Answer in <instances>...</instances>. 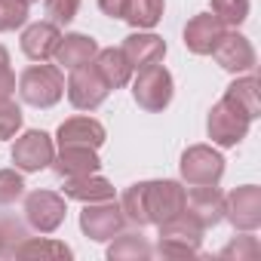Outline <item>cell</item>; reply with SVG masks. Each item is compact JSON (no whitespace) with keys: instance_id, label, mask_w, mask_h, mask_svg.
I'll use <instances>...</instances> for the list:
<instances>
[{"instance_id":"4","label":"cell","mask_w":261,"mask_h":261,"mask_svg":"<svg viewBox=\"0 0 261 261\" xmlns=\"http://www.w3.org/2000/svg\"><path fill=\"white\" fill-rule=\"evenodd\" d=\"M133 95H136L139 108H145L151 114L169 108V101H172V74L163 65L142 68L139 77L133 80Z\"/></svg>"},{"instance_id":"10","label":"cell","mask_w":261,"mask_h":261,"mask_svg":"<svg viewBox=\"0 0 261 261\" xmlns=\"http://www.w3.org/2000/svg\"><path fill=\"white\" fill-rule=\"evenodd\" d=\"M65 197L53 194V191H34L25 200V215L28 224L40 233H53L62 221H65Z\"/></svg>"},{"instance_id":"14","label":"cell","mask_w":261,"mask_h":261,"mask_svg":"<svg viewBox=\"0 0 261 261\" xmlns=\"http://www.w3.org/2000/svg\"><path fill=\"white\" fill-rule=\"evenodd\" d=\"M212 56H215V62H218L224 71H230V74H240V71H252V68H255V49H252V43H249L243 34H237V31H224V37L218 40V46L212 49Z\"/></svg>"},{"instance_id":"22","label":"cell","mask_w":261,"mask_h":261,"mask_svg":"<svg viewBox=\"0 0 261 261\" xmlns=\"http://www.w3.org/2000/svg\"><path fill=\"white\" fill-rule=\"evenodd\" d=\"M224 98L230 105H237L249 120H255L261 114V101H258V80L255 77H243V80H233L224 92Z\"/></svg>"},{"instance_id":"17","label":"cell","mask_w":261,"mask_h":261,"mask_svg":"<svg viewBox=\"0 0 261 261\" xmlns=\"http://www.w3.org/2000/svg\"><path fill=\"white\" fill-rule=\"evenodd\" d=\"M49 166H53L56 175H62V178H77V175H92V172H98L101 160H98L95 148H77V145H74V148H62V154L53 157Z\"/></svg>"},{"instance_id":"9","label":"cell","mask_w":261,"mask_h":261,"mask_svg":"<svg viewBox=\"0 0 261 261\" xmlns=\"http://www.w3.org/2000/svg\"><path fill=\"white\" fill-rule=\"evenodd\" d=\"M224 218L237 230H255L261 224V188L243 185L224 197Z\"/></svg>"},{"instance_id":"27","label":"cell","mask_w":261,"mask_h":261,"mask_svg":"<svg viewBox=\"0 0 261 261\" xmlns=\"http://www.w3.org/2000/svg\"><path fill=\"white\" fill-rule=\"evenodd\" d=\"M28 22L25 0H0V31H16Z\"/></svg>"},{"instance_id":"32","label":"cell","mask_w":261,"mask_h":261,"mask_svg":"<svg viewBox=\"0 0 261 261\" xmlns=\"http://www.w3.org/2000/svg\"><path fill=\"white\" fill-rule=\"evenodd\" d=\"M25 233H22V227L19 224H10V221H0V255H10L16 246H19V240H22Z\"/></svg>"},{"instance_id":"30","label":"cell","mask_w":261,"mask_h":261,"mask_svg":"<svg viewBox=\"0 0 261 261\" xmlns=\"http://www.w3.org/2000/svg\"><path fill=\"white\" fill-rule=\"evenodd\" d=\"M22 129V111L13 101H0V139H13Z\"/></svg>"},{"instance_id":"5","label":"cell","mask_w":261,"mask_h":261,"mask_svg":"<svg viewBox=\"0 0 261 261\" xmlns=\"http://www.w3.org/2000/svg\"><path fill=\"white\" fill-rule=\"evenodd\" d=\"M249 123H252V120H249L237 105H230L227 98H221V101L209 111L206 129H209V139H212L215 145H221V148H233V145H240V142L246 139Z\"/></svg>"},{"instance_id":"18","label":"cell","mask_w":261,"mask_h":261,"mask_svg":"<svg viewBox=\"0 0 261 261\" xmlns=\"http://www.w3.org/2000/svg\"><path fill=\"white\" fill-rule=\"evenodd\" d=\"M59 40H62L59 25H53V22H37V25L25 28V34H22V49H25L28 59L46 62V59H53Z\"/></svg>"},{"instance_id":"20","label":"cell","mask_w":261,"mask_h":261,"mask_svg":"<svg viewBox=\"0 0 261 261\" xmlns=\"http://www.w3.org/2000/svg\"><path fill=\"white\" fill-rule=\"evenodd\" d=\"M65 197L80 200V203H101V200H114V188L108 178L92 172V175L65 178Z\"/></svg>"},{"instance_id":"23","label":"cell","mask_w":261,"mask_h":261,"mask_svg":"<svg viewBox=\"0 0 261 261\" xmlns=\"http://www.w3.org/2000/svg\"><path fill=\"white\" fill-rule=\"evenodd\" d=\"M151 246H148V240L142 237V233H117V240L108 246V258L111 261H126V258H133V261H139V258H151Z\"/></svg>"},{"instance_id":"25","label":"cell","mask_w":261,"mask_h":261,"mask_svg":"<svg viewBox=\"0 0 261 261\" xmlns=\"http://www.w3.org/2000/svg\"><path fill=\"white\" fill-rule=\"evenodd\" d=\"M16 258H49V261H59V258H71V249L65 243H56V240H22L16 249H13Z\"/></svg>"},{"instance_id":"28","label":"cell","mask_w":261,"mask_h":261,"mask_svg":"<svg viewBox=\"0 0 261 261\" xmlns=\"http://www.w3.org/2000/svg\"><path fill=\"white\" fill-rule=\"evenodd\" d=\"M258 255H261V246L255 237H237L218 252V258H237V261H255Z\"/></svg>"},{"instance_id":"2","label":"cell","mask_w":261,"mask_h":261,"mask_svg":"<svg viewBox=\"0 0 261 261\" xmlns=\"http://www.w3.org/2000/svg\"><path fill=\"white\" fill-rule=\"evenodd\" d=\"M19 92L28 105L34 108H53L62 95H65V77L56 65H31L22 80H19Z\"/></svg>"},{"instance_id":"21","label":"cell","mask_w":261,"mask_h":261,"mask_svg":"<svg viewBox=\"0 0 261 261\" xmlns=\"http://www.w3.org/2000/svg\"><path fill=\"white\" fill-rule=\"evenodd\" d=\"M92 65L101 74V80L108 83V89H120V86L129 83V77H133V65L126 62V56L120 49H98Z\"/></svg>"},{"instance_id":"15","label":"cell","mask_w":261,"mask_h":261,"mask_svg":"<svg viewBox=\"0 0 261 261\" xmlns=\"http://www.w3.org/2000/svg\"><path fill=\"white\" fill-rule=\"evenodd\" d=\"M59 145L62 148H101L105 145V126L92 117H71L59 126Z\"/></svg>"},{"instance_id":"36","label":"cell","mask_w":261,"mask_h":261,"mask_svg":"<svg viewBox=\"0 0 261 261\" xmlns=\"http://www.w3.org/2000/svg\"><path fill=\"white\" fill-rule=\"evenodd\" d=\"M25 4H37V0H25Z\"/></svg>"},{"instance_id":"11","label":"cell","mask_w":261,"mask_h":261,"mask_svg":"<svg viewBox=\"0 0 261 261\" xmlns=\"http://www.w3.org/2000/svg\"><path fill=\"white\" fill-rule=\"evenodd\" d=\"M56 157V148H53V139L46 133H40V129H31V133H25L16 148H13V163L22 169V172H40L53 163Z\"/></svg>"},{"instance_id":"33","label":"cell","mask_w":261,"mask_h":261,"mask_svg":"<svg viewBox=\"0 0 261 261\" xmlns=\"http://www.w3.org/2000/svg\"><path fill=\"white\" fill-rule=\"evenodd\" d=\"M16 95V74L10 71V62L0 65V101H10Z\"/></svg>"},{"instance_id":"1","label":"cell","mask_w":261,"mask_h":261,"mask_svg":"<svg viewBox=\"0 0 261 261\" xmlns=\"http://www.w3.org/2000/svg\"><path fill=\"white\" fill-rule=\"evenodd\" d=\"M160 227V240H157V252L163 258H194L200 255L203 246V224L197 218H191L188 212H178L172 218H166Z\"/></svg>"},{"instance_id":"35","label":"cell","mask_w":261,"mask_h":261,"mask_svg":"<svg viewBox=\"0 0 261 261\" xmlns=\"http://www.w3.org/2000/svg\"><path fill=\"white\" fill-rule=\"evenodd\" d=\"M4 62H10V53H7V46H4V43H0V65H4Z\"/></svg>"},{"instance_id":"34","label":"cell","mask_w":261,"mask_h":261,"mask_svg":"<svg viewBox=\"0 0 261 261\" xmlns=\"http://www.w3.org/2000/svg\"><path fill=\"white\" fill-rule=\"evenodd\" d=\"M98 7H101L105 16H111V19H123V13H126V0H98Z\"/></svg>"},{"instance_id":"3","label":"cell","mask_w":261,"mask_h":261,"mask_svg":"<svg viewBox=\"0 0 261 261\" xmlns=\"http://www.w3.org/2000/svg\"><path fill=\"white\" fill-rule=\"evenodd\" d=\"M185 188L178 181H142V206L148 224H163L166 218L185 212Z\"/></svg>"},{"instance_id":"6","label":"cell","mask_w":261,"mask_h":261,"mask_svg":"<svg viewBox=\"0 0 261 261\" xmlns=\"http://www.w3.org/2000/svg\"><path fill=\"white\" fill-rule=\"evenodd\" d=\"M126 224V215L123 209L114 203V200H101V203H86V209L80 212V227L89 240L95 243H105V240H114Z\"/></svg>"},{"instance_id":"7","label":"cell","mask_w":261,"mask_h":261,"mask_svg":"<svg viewBox=\"0 0 261 261\" xmlns=\"http://www.w3.org/2000/svg\"><path fill=\"white\" fill-rule=\"evenodd\" d=\"M224 175V157L209 145H194L181 154V178L188 185H218Z\"/></svg>"},{"instance_id":"19","label":"cell","mask_w":261,"mask_h":261,"mask_svg":"<svg viewBox=\"0 0 261 261\" xmlns=\"http://www.w3.org/2000/svg\"><path fill=\"white\" fill-rule=\"evenodd\" d=\"M95 53H98V43L92 40V37H86V34H65L62 40H59V46H56V53H53V59H56V65H62V68H80V65H86V62H92L95 59Z\"/></svg>"},{"instance_id":"29","label":"cell","mask_w":261,"mask_h":261,"mask_svg":"<svg viewBox=\"0 0 261 261\" xmlns=\"http://www.w3.org/2000/svg\"><path fill=\"white\" fill-rule=\"evenodd\" d=\"M25 191V181L16 169H0V206L16 203Z\"/></svg>"},{"instance_id":"24","label":"cell","mask_w":261,"mask_h":261,"mask_svg":"<svg viewBox=\"0 0 261 261\" xmlns=\"http://www.w3.org/2000/svg\"><path fill=\"white\" fill-rule=\"evenodd\" d=\"M123 19L133 28H154L163 19V0H126Z\"/></svg>"},{"instance_id":"12","label":"cell","mask_w":261,"mask_h":261,"mask_svg":"<svg viewBox=\"0 0 261 261\" xmlns=\"http://www.w3.org/2000/svg\"><path fill=\"white\" fill-rule=\"evenodd\" d=\"M224 31H227V25L215 13H200L185 28V46L194 56H212V49L218 46V40L224 37Z\"/></svg>"},{"instance_id":"16","label":"cell","mask_w":261,"mask_h":261,"mask_svg":"<svg viewBox=\"0 0 261 261\" xmlns=\"http://www.w3.org/2000/svg\"><path fill=\"white\" fill-rule=\"evenodd\" d=\"M120 53L126 56V62L133 65V71H142L148 65H160L166 56V43L157 34H129L120 46Z\"/></svg>"},{"instance_id":"31","label":"cell","mask_w":261,"mask_h":261,"mask_svg":"<svg viewBox=\"0 0 261 261\" xmlns=\"http://www.w3.org/2000/svg\"><path fill=\"white\" fill-rule=\"evenodd\" d=\"M80 10V0H46V16L53 25H68Z\"/></svg>"},{"instance_id":"26","label":"cell","mask_w":261,"mask_h":261,"mask_svg":"<svg viewBox=\"0 0 261 261\" xmlns=\"http://www.w3.org/2000/svg\"><path fill=\"white\" fill-rule=\"evenodd\" d=\"M212 13L224 25L237 28V25H243L249 19V0H212Z\"/></svg>"},{"instance_id":"8","label":"cell","mask_w":261,"mask_h":261,"mask_svg":"<svg viewBox=\"0 0 261 261\" xmlns=\"http://www.w3.org/2000/svg\"><path fill=\"white\" fill-rule=\"evenodd\" d=\"M108 92H111V89H108V83L101 80V74L95 71L92 62H86V65H80V68L71 71L68 98H71L74 108H80V111H95V108L108 98Z\"/></svg>"},{"instance_id":"13","label":"cell","mask_w":261,"mask_h":261,"mask_svg":"<svg viewBox=\"0 0 261 261\" xmlns=\"http://www.w3.org/2000/svg\"><path fill=\"white\" fill-rule=\"evenodd\" d=\"M185 212L203 227H215L224 218V194L215 185H194V191L185 194Z\"/></svg>"}]
</instances>
